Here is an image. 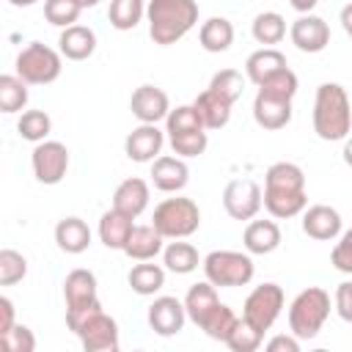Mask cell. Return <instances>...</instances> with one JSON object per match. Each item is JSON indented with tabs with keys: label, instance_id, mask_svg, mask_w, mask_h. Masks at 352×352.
<instances>
[{
	"label": "cell",
	"instance_id": "cell-25",
	"mask_svg": "<svg viewBox=\"0 0 352 352\" xmlns=\"http://www.w3.org/2000/svg\"><path fill=\"white\" fill-rule=\"evenodd\" d=\"M132 220H135V217H129V214H124V212H118V209L104 212L102 220H99V239L104 242V248H110V250H124V245H126V239H129V234H132V228H135Z\"/></svg>",
	"mask_w": 352,
	"mask_h": 352
},
{
	"label": "cell",
	"instance_id": "cell-44",
	"mask_svg": "<svg viewBox=\"0 0 352 352\" xmlns=\"http://www.w3.org/2000/svg\"><path fill=\"white\" fill-rule=\"evenodd\" d=\"M170 148L173 154L179 157H198L206 151L209 146V138H206V129H192V132H179V135H170Z\"/></svg>",
	"mask_w": 352,
	"mask_h": 352
},
{
	"label": "cell",
	"instance_id": "cell-10",
	"mask_svg": "<svg viewBox=\"0 0 352 352\" xmlns=\"http://www.w3.org/2000/svg\"><path fill=\"white\" fill-rule=\"evenodd\" d=\"M74 336L80 338V344H82L85 352H116L118 344H121L118 341V324L104 311L94 314Z\"/></svg>",
	"mask_w": 352,
	"mask_h": 352
},
{
	"label": "cell",
	"instance_id": "cell-37",
	"mask_svg": "<svg viewBox=\"0 0 352 352\" xmlns=\"http://www.w3.org/2000/svg\"><path fill=\"white\" fill-rule=\"evenodd\" d=\"M16 129L22 135V140H30V143H41L47 140V135L52 132V118L44 113V110H25L16 121Z\"/></svg>",
	"mask_w": 352,
	"mask_h": 352
},
{
	"label": "cell",
	"instance_id": "cell-6",
	"mask_svg": "<svg viewBox=\"0 0 352 352\" xmlns=\"http://www.w3.org/2000/svg\"><path fill=\"white\" fill-rule=\"evenodd\" d=\"M60 52L41 41H30L28 47L19 50L16 55V74L28 85H47L60 77Z\"/></svg>",
	"mask_w": 352,
	"mask_h": 352
},
{
	"label": "cell",
	"instance_id": "cell-30",
	"mask_svg": "<svg viewBox=\"0 0 352 352\" xmlns=\"http://www.w3.org/2000/svg\"><path fill=\"white\" fill-rule=\"evenodd\" d=\"M305 206H308L305 190H302V192H275V190H264V209H267L272 217H278V220L302 214Z\"/></svg>",
	"mask_w": 352,
	"mask_h": 352
},
{
	"label": "cell",
	"instance_id": "cell-22",
	"mask_svg": "<svg viewBox=\"0 0 352 352\" xmlns=\"http://www.w3.org/2000/svg\"><path fill=\"white\" fill-rule=\"evenodd\" d=\"M245 250L253 256H267L272 250H278L280 245V228L275 220H250L245 228Z\"/></svg>",
	"mask_w": 352,
	"mask_h": 352
},
{
	"label": "cell",
	"instance_id": "cell-43",
	"mask_svg": "<svg viewBox=\"0 0 352 352\" xmlns=\"http://www.w3.org/2000/svg\"><path fill=\"white\" fill-rule=\"evenodd\" d=\"M192 129H204L201 118H198V110L192 104H179L168 113L165 118V132L168 138L170 135H179V132H192Z\"/></svg>",
	"mask_w": 352,
	"mask_h": 352
},
{
	"label": "cell",
	"instance_id": "cell-8",
	"mask_svg": "<svg viewBox=\"0 0 352 352\" xmlns=\"http://www.w3.org/2000/svg\"><path fill=\"white\" fill-rule=\"evenodd\" d=\"M223 206L234 220H253L264 206V192L253 179H231L223 190Z\"/></svg>",
	"mask_w": 352,
	"mask_h": 352
},
{
	"label": "cell",
	"instance_id": "cell-45",
	"mask_svg": "<svg viewBox=\"0 0 352 352\" xmlns=\"http://www.w3.org/2000/svg\"><path fill=\"white\" fill-rule=\"evenodd\" d=\"M0 346H3V352H33L36 349V336H33L30 327L14 324L8 333L0 336Z\"/></svg>",
	"mask_w": 352,
	"mask_h": 352
},
{
	"label": "cell",
	"instance_id": "cell-14",
	"mask_svg": "<svg viewBox=\"0 0 352 352\" xmlns=\"http://www.w3.org/2000/svg\"><path fill=\"white\" fill-rule=\"evenodd\" d=\"M162 143H165V135L157 129V124H140L126 135L124 151L132 162H154L162 151Z\"/></svg>",
	"mask_w": 352,
	"mask_h": 352
},
{
	"label": "cell",
	"instance_id": "cell-40",
	"mask_svg": "<svg viewBox=\"0 0 352 352\" xmlns=\"http://www.w3.org/2000/svg\"><path fill=\"white\" fill-rule=\"evenodd\" d=\"M82 8H85V6H82L80 0H44V16H47V22L55 25V28H69V25H74Z\"/></svg>",
	"mask_w": 352,
	"mask_h": 352
},
{
	"label": "cell",
	"instance_id": "cell-21",
	"mask_svg": "<svg viewBox=\"0 0 352 352\" xmlns=\"http://www.w3.org/2000/svg\"><path fill=\"white\" fill-rule=\"evenodd\" d=\"M63 300H66V308H77V305H91V302H99V294H96V275L91 270H72L63 280Z\"/></svg>",
	"mask_w": 352,
	"mask_h": 352
},
{
	"label": "cell",
	"instance_id": "cell-38",
	"mask_svg": "<svg viewBox=\"0 0 352 352\" xmlns=\"http://www.w3.org/2000/svg\"><path fill=\"white\" fill-rule=\"evenodd\" d=\"M297 74L286 66V69H280V72H275V74H270L261 85H258V91L261 94H267V96H275V99H294V94H297Z\"/></svg>",
	"mask_w": 352,
	"mask_h": 352
},
{
	"label": "cell",
	"instance_id": "cell-54",
	"mask_svg": "<svg viewBox=\"0 0 352 352\" xmlns=\"http://www.w3.org/2000/svg\"><path fill=\"white\" fill-rule=\"evenodd\" d=\"M11 6H16V8H28V6H33V3H38V0H8Z\"/></svg>",
	"mask_w": 352,
	"mask_h": 352
},
{
	"label": "cell",
	"instance_id": "cell-50",
	"mask_svg": "<svg viewBox=\"0 0 352 352\" xmlns=\"http://www.w3.org/2000/svg\"><path fill=\"white\" fill-rule=\"evenodd\" d=\"M14 324H16V319H14V302L8 297H0V336L8 333Z\"/></svg>",
	"mask_w": 352,
	"mask_h": 352
},
{
	"label": "cell",
	"instance_id": "cell-4",
	"mask_svg": "<svg viewBox=\"0 0 352 352\" xmlns=\"http://www.w3.org/2000/svg\"><path fill=\"white\" fill-rule=\"evenodd\" d=\"M151 226L165 239H187L201 226V209H198V204L192 198H184V195L165 198L162 204L154 206Z\"/></svg>",
	"mask_w": 352,
	"mask_h": 352
},
{
	"label": "cell",
	"instance_id": "cell-24",
	"mask_svg": "<svg viewBox=\"0 0 352 352\" xmlns=\"http://www.w3.org/2000/svg\"><path fill=\"white\" fill-rule=\"evenodd\" d=\"M162 242L165 236L154 226H135L124 245V253L135 261H151L157 253H162Z\"/></svg>",
	"mask_w": 352,
	"mask_h": 352
},
{
	"label": "cell",
	"instance_id": "cell-39",
	"mask_svg": "<svg viewBox=\"0 0 352 352\" xmlns=\"http://www.w3.org/2000/svg\"><path fill=\"white\" fill-rule=\"evenodd\" d=\"M236 319H239V316H236L226 302H217V308L206 316V322L201 324V330H204L209 338H214V341H226V336L234 330Z\"/></svg>",
	"mask_w": 352,
	"mask_h": 352
},
{
	"label": "cell",
	"instance_id": "cell-11",
	"mask_svg": "<svg viewBox=\"0 0 352 352\" xmlns=\"http://www.w3.org/2000/svg\"><path fill=\"white\" fill-rule=\"evenodd\" d=\"M289 36H292V44H294L300 52H308V55L322 52V50L330 44V28H327V22H324L322 16H316V14H302V16H297V19L292 22Z\"/></svg>",
	"mask_w": 352,
	"mask_h": 352
},
{
	"label": "cell",
	"instance_id": "cell-26",
	"mask_svg": "<svg viewBox=\"0 0 352 352\" xmlns=\"http://www.w3.org/2000/svg\"><path fill=\"white\" fill-rule=\"evenodd\" d=\"M220 297H217V286L209 280H201L195 286H190L187 297H184V308H187V319H192L198 327L206 322V316L217 308Z\"/></svg>",
	"mask_w": 352,
	"mask_h": 352
},
{
	"label": "cell",
	"instance_id": "cell-2",
	"mask_svg": "<svg viewBox=\"0 0 352 352\" xmlns=\"http://www.w3.org/2000/svg\"><path fill=\"white\" fill-rule=\"evenodd\" d=\"M352 129L349 96L338 82H322L314 99V132L322 140H344Z\"/></svg>",
	"mask_w": 352,
	"mask_h": 352
},
{
	"label": "cell",
	"instance_id": "cell-42",
	"mask_svg": "<svg viewBox=\"0 0 352 352\" xmlns=\"http://www.w3.org/2000/svg\"><path fill=\"white\" fill-rule=\"evenodd\" d=\"M209 88L234 104V102L242 96V91H245V77H242L236 69H220V72L212 77Z\"/></svg>",
	"mask_w": 352,
	"mask_h": 352
},
{
	"label": "cell",
	"instance_id": "cell-15",
	"mask_svg": "<svg viewBox=\"0 0 352 352\" xmlns=\"http://www.w3.org/2000/svg\"><path fill=\"white\" fill-rule=\"evenodd\" d=\"M151 182L157 190L162 192H179L184 190V184L190 182V168L184 162V157H170V154H162L151 162Z\"/></svg>",
	"mask_w": 352,
	"mask_h": 352
},
{
	"label": "cell",
	"instance_id": "cell-16",
	"mask_svg": "<svg viewBox=\"0 0 352 352\" xmlns=\"http://www.w3.org/2000/svg\"><path fill=\"white\" fill-rule=\"evenodd\" d=\"M302 231H305V236L319 239V242L336 239L341 234V214L333 206H327V204L305 206V212H302Z\"/></svg>",
	"mask_w": 352,
	"mask_h": 352
},
{
	"label": "cell",
	"instance_id": "cell-33",
	"mask_svg": "<svg viewBox=\"0 0 352 352\" xmlns=\"http://www.w3.org/2000/svg\"><path fill=\"white\" fill-rule=\"evenodd\" d=\"M250 30H253V38L258 44L272 47V44L283 41V36H286V19L278 11H264V14H258L253 19V28Z\"/></svg>",
	"mask_w": 352,
	"mask_h": 352
},
{
	"label": "cell",
	"instance_id": "cell-1",
	"mask_svg": "<svg viewBox=\"0 0 352 352\" xmlns=\"http://www.w3.org/2000/svg\"><path fill=\"white\" fill-rule=\"evenodd\" d=\"M148 36L154 44H176L198 25V3L195 0H151L146 8Z\"/></svg>",
	"mask_w": 352,
	"mask_h": 352
},
{
	"label": "cell",
	"instance_id": "cell-12",
	"mask_svg": "<svg viewBox=\"0 0 352 352\" xmlns=\"http://www.w3.org/2000/svg\"><path fill=\"white\" fill-rule=\"evenodd\" d=\"M129 110H132V116H135L140 124H157V121L168 118V113H170V99H168V94H165L162 88L146 82V85L135 88V94H132V99H129Z\"/></svg>",
	"mask_w": 352,
	"mask_h": 352
},
{
	"label": "cell",
	"instance_id": "cell-36",
	"mask_svg": "<svg viewBox=\"0 0 352 352\" xmlns=\"http://www.w3.org/2000/svg\"><path fill=\"white\" fill-rule=\"evenodd\" d=\"M261 341H264V333L239 316L236 324H234V330L226 336L223 344H226L231 352H256V349L261 346Z\"/></svg>",
	"mask_w": 352,
	"mask_h": 352
},
{
	"label": "cell",
	"instance_id": "cell-27",
	"mask_svg": "<svg viewBox=\"0 0 352 352\" xmlns=\"http://www.w3.org/2000/svg\"><path fill=\"white\" fill-rule=\"evenodd\" d=\"M280 69H286V55L280 50H275V47H261V50L250 52L248 60H245L248 80L256 82V85H261L270 74H275Z\"/></svg>",
	"mask_w": 352,
	"mask_h": 352
},
{
	"label": "cell",
	"instance_id": "cell-31",
	"mask_svg": "<svg viewBox=\"0 0 352 352\" xmlns=\"http://www.w3.org/2000/svg\"><path fill=\"white\" fill-rule=\"evenodd\" d=\"M162 264H165L170 272H176V275H187V272L198 270L201 256H198V250H195L190 242L173 239V242H168V245L162 248Z\"/></svg>",
	"mask_w": 352,
	"mask_h": 352
},
{
	"label": "cell",
	"instance_id": "cell-3",
	"mask_svg": "<svg viewBox=\"0 0 352 352\" xmlns=\"http://www.w3.org/2000/svg\"><path fill=\"white\" fill-rule=\"evenodd\" d=\"M330 316V294L319 286L302 289L289 305V327L297 338H316Z\"/></svg>",
	"mask_w": 352,
	"mask_h": 352
},
{
	"label": "cell",
	"instance_id": "cell-55",
	"mask_svg": "<svg viewBox=\"0 0 352 352\" xmlns=\"http://www.w3.org/2000/svg\"><path fill=\"white\" fill-rule=\"evenodd\" d=\"M80 3H82V6H85V8H91V6H96V3H99V0H80Z\"/></svg>",
	"mask_w": 352,
	"mask_h": 352
},
{
	"label": "cell",
	"instance_id": "cell-17",
	"mask_svg": "<svg viewBox=\"0 0 352 352\" xmlns=\"http://www.w3.org/2000/svg\"><path fill=\"white\" fill-rule=\"evenodd\" d=\"M253 118L261 129H283L292 121V102L289 99H275L267 94H256L253 99Z\"/></svg>",
	"mask_w": 352,
	"mask_h": 352
},
{
	"label": "cell",
	"instance_id": "cell-49",
	"mask_svg": "<svg viewBox=\"0 0 352 352\" xmlns=\"http://www.w3.org/2000/svg\"><path fill=\"white\" fill-rule=\"evenodd\" d=\"M267 352H300V338L292 336H272L267 341Z\"/></svg>",
	"mask_w": 352,
	"mask_h": 352
},
{
	"label": "cell",
	"instance_id": "cell-13",
	"mask_svg": "<svg viewBox=\"0 0 352 352\" xmlns=\"http://www.w3.org/2000/svg\"><path fill=\"white\" fill-rule=\"evenodd\" d=\"M184 322H187V308L176 297H157L148 305V327L162 338L176 336L184 327Z\"/></svg>",
	"mask_w": 352,
	"mask_h": 352
},
{
	"label": "cell",
	"instance_id": "cell-48",
	"mask_svg": "<svg viewBox=\"0 0 352 352\" xmlns=\"http://www.w3.org/2000/svg\"><path fill=\"white\" fill-rule=\"evenodd\" d=\"M336 311L344 322H352V280L338 283L336 289Z\"/></svg>",
	"mask_w": 352,
	"mask_h": 352
},
{
	"label": "cell",
	"instance_id": "cell-35",
	"mask_svg": "<svg viewBox=\"0 0 352 352\" xmlns=\"http://www.w3.org/2000/svg\"><path fill=\"white\" fill-rule=\"evenodd\" d=\"M143 14H146L143 0H110L107 19L116 30H132L143 19Z\"/></svg>",
	"mask_w": 352,
	"mask_h": 352
},
{
	"label": "cell",
	"instance_id": "cell-46",
	"mask_svg": "<svg viewBox=\"0 0 352 352\" xmlns=\"http://www.w3.org/2000/svg\"><path fill=\"white\" fill-rule=\"evenodd\" d=\"M330 264L338 270V272H346L352 275V228L341 234V239L336 242L333 253H330Z\"/></svg>",
	"mask_w": 352,
	"mask_h": 352
},
{
	"label": "cell",
	"instance_id": "cell-20",
	"mask_svg": "<svg viewBox=\"0 0 352 352\" xmlns=\"http://www.w3.org/2000/svg\"><path fill=\"white\" fill-rule=\"evenodd\" d=\"M148 206V184L140 179V176H132V179H124L116 192H113V209L129 214V217H138L143 214V209Z\"/></svg>",
	"mask_w": 352,
	"mask_h": 352
},
{
	"label": "cell",
	"instance_id": "cell-23",
	"mask_svg": "<svg viewBox=\"0 0 352 352\" xmlns=\"http://www.w3.org/2000/svg\"><path fill=\"white\" fill-rule=\"evenodd\" d=\"M55 242H58V248L63 253L77 256V253L88 250V245H91V228H88L85 220H80L74 214L72 217H63L55 226Z\"/></svg>",
	"mask_w": 352,
	"mask_h": 352
},
{
	"label": "cell",
	"instance_id": "cell-52",
	"mask_svg": "<svg viewBox=\"0 0 352 352\" xmlns=\"http://www.w3.org/2000/svg\"><path fill=\"white\" fill-rule=\"evenodd\" d=\"M341 25H344V30H346V36L352 38V3L341 8Z\"/></svg>",
	"mask_w": 352,
	"mask_h": 352
},
{
	"label": "cell",
	"instance_id": "cell-28",
	"mask_svg": "<svg viewBox=\"0 0 352 352\" xmlns=\"http://www.w3.org/2000/svg\"><path fill=\"white\" fill-rule=\"evenodd\" d=\"M264 190L275 192H302L305 190V173L294 162H275L264 173Z\"/></svg>",
	"mask_w": 352,
	"mask_h": 352
},
{
	"label": "cell",
	"instance_id": "cell-29",
	"mask_svg": "<svg viewBox=\"0 0 352 352\" xmlns=\"http://www.w3.org/2000/svg\"><path fill=\"white\" fill-rule=\"evenodd\" d=\"M198 41L206 52H226L234 44V25L226 16H209L198 30Z\"/></svg>",
	"mask_w": 352,
	"mask_h": 352
},
{
	"label": "cell",
	"instance_id": "cell-5",
	"mask_svg": "<svg viewBox=\"0 0 352 352\" xmlns=\"http://www.w3.org/2000/svg\"><path fill=\"white\" fill-rule=\"evenodd\" d=\"M204 275L220 289L245 286L253 278V258L239 250H212L204 258Z\"/></svg>",
	"mask_w": 352,
	"mask_h": 352
},
{
	"label": "cell",
	"instance_id": "cell-19",
	"mask_svg": "<svg viewBox=\"0 0 352 352\" xmlns=\"http://www.w3.org/2000/svg\"><path fill=\"white\" fill-rule=\"evenodd\" d=\"M192 107L198 110V118H201L204 129H223L228 124V118H231V107L234 104L228 99H223L220 94H214L212 88H206V91H201L195 96Z\"/></svg>",
	"mask_w": 352,
	"mask_h": 352
},
{
	"label": "cell",
	"instance_id": "cell-53",
	"mask_svg": "<svg viewBox=\"0 0 352 352\" xmlns=\"http://www.w3.org/2000/svg\"><path fill=\"white\" fill-rule=\"evenodd\" d=\"M341 154H344V162L352 168V138H346V143H344V151H341Z\"/></svg>",
	"mask_w": 352,
	"mask_h": 352
},
{
	"label": "cell",
	"instance_id": "cell-7",
	"mask_svg": "<svg viewBox=\"0 0 352 352\" xmlns=\"http://www.w3.org/2000/svg\"><path fill=\"white\" fill-rule=\"evenodd\" d=\"M283 289L278 283H261L256 286L248 297H245V305H242V319L250 322L253 327H258L261 333L270 330L275 324V319L280 316L283 311Z\"/></svg>",
	"mask_w": 352,
	"mask_h": 352
},
{
	"label": "cell",
	"instance_id": "cell-9",
	"mask_svg": "<svg viewBox=\"0 0 352 352\" xmlns=\"http://www.w3.org/2000/svg\"><path fill=\"white\" fill-rule=\"evenodd\" d=\"M30 165H33V176L41 184H58L69 170V148L58 140H41L30 154Z\"/></svg>",
	"mask_w": 352,
	"mask_h": 352
},
{
	"label": "cell",
	"instance_id": "cell-41",
	"mask_svg": "<svg viewBox=\"0 0 352 352\" xmlns=\"http://www.w3.org/2000/svg\"><path fill=\"white\" fill-rule=\"evenodd\" d=\"M28 275V258L19 250H0V286H14Z\"/></svg>",
	"mask_w": 352,
	"mask_h": 352
},
{
	"label": "cell",
	"instance_id": "cell-32",
	"mask_svg": "<svg viewBox=\"0 0 352 352\" xmlns=\"http://www.w3.org/2000/svg\"><path fill=\"white\" fill-rule=\"evenodd\" d=\"M126 280H129V286H132L135 294L148 297V294H157V292L165 286V270H162L160 264L140 261V264H135V267L129 270Z\"/></svg>",
	"mask_w": 352,
	"mask_h": 352
},
{
	"label": "cell",
	"instance_id": "cell-18",
	"mask_svg": "<svg viewBox=\"0 0 352 352\" xmlns=\"http://www.w3.org/2000/svg\"><path fill=\"white\" fill-rule=\"evenodd\" d=\"M58 47H60V55L63 58H69V60H85L96 50V33L91 28H85V25H69V28L60 30Z\"/></svg>",
	"mask_w": 352,
	"mask_h": 352
},
{
	"label": "cell",
	"instance_id": "cell-47",
	"mask_svg": "<svg viewBox=\"0 0 352 352\" xmlns=\"http://www.w3.org/2000/svg\"><path fill=\"white\" fill-rule=\"evenodd\" d=\"M102 311V302H91V305H77V308H66V327L72 333H77L94 314Z\"/></svg>",
	"mask_w": 352,
	"mask_h": 352
},
{
	"label": "cell",
	"instance_id": "cell-51",
	"mask_svg": "<svg viewBox=\"0 0 352 352\" xmlns=\"http://www.w3.org/2000/svg\"><path fill=\"white\" fill-rule=\"evenodd\" d=\"M316 3H319V0H289V6H292L294 11H300V14H311Z\"/></svg>",
	"mask_w": 352,
	"mask_h": 352
},
{
	"label": "cell",
	"instance_id": "cell-34",
	"mask_svg": "<svg viewBox=\"0 0 352 352\" xmlns=\"http://www.w3.org/2000/svg\"><path fill=\"white\" fill-rule=\"evenodd\" d=\"M25 104H28V82L19 74H3L0 77V110L19 113Z\"/></svg>",
	"mask_w": 352,
	"mask_h": 352
}]
</instances>
